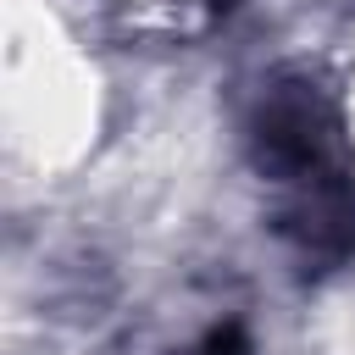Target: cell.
I'll return each instance as SVG.
<instances>
[{
	"mask_svg": "<svg viewBox=\"0 0 355 355\" xmlns=\"http://www.w3.org/2000/svg\"><path fill=\"white\" fill-rule=\"evenodd\" d=\"M205 355H244V338H239V327H222L216 338H211V349Z\"/></svg>",
	"mask_w": 355,
	"mask_h": 355,
	"instance_id": "obj_2",
	"label": "cell"
},
{
	"mask_svg": "<svg viewBox=\"0 0 355 355\" xmlns=\"http://www.w3.org/2000/svg\"><path fill=\"white\" fill-rule=\"evenodd\" d=\"M255 161L277 189V227L305 266L355 255V178L338 150V122L311 83H277L255 116Z\"/></svg>",
	"mask_w": 355,
	"mask_h": 355,
	"instance_id": "obj_1",
	"label": "cell"
},
{
	"mask_svg": "<svg viewBox=\"0 0 355 355\" xmlns=\"http://www.w3.org/2000/svg\"><path fill=\"white\" fill-rule=\"evenodd\" d=\"M211 6H227V0H211Z\"/></svg>",
	"mask_w": 355,
	"mask_h": 355,
	"instance_id": "obj_3",
	"label": "cell"
}]
</instances>
